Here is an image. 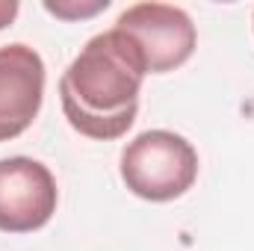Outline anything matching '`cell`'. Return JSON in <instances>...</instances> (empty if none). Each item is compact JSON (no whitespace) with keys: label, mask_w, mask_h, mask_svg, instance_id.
Segmentation results:
<instances>
[{"label":"cell","mask_w":254,"mask_h":251,"mask_svg":"<svg viewBox=\"0 0 254 251\" xmlns=\"http://www.w3.org/2000/svg\"><path fill=\"white\" fill-rule=\"evenodd\" d=\"M110 6V0H95L89 6H77V3H45V9L57 18H65V21H74V18H89V15H98Z\"/></svg>","instance_id":"obj_6"},{"label":"cell","mask_w":254,"mask_h":251,"mask_svg":"<svg viewBox=\"0 0 254 251\" xmlns=\"http://www.w3.org/2000/svg\"><path fill=\"white\" fill-rule=\"evenodd\" d=\"M45 60L36 48L12 42L0 48V142L27 133L45 101Z\"/></svg>","instance_id":"obj_5"},{"label":"cell","mask_w":254,"mask_h":251,"mask_svg":"<svg viewBox=\"0 0 254 251\" xmlns=\"http://www.w3.org/2000/svg\"><path fill=\"white\" fill-rule=\"evenodd\" d=\"M18 12H21L18 0H0V30H6L18 18Z\"/></svg>","instance_id":"obj_7"},{"label":"cell","mask_w":254,"mask_h":251,"mask_svg":"<svg viewBox=\"0 0 254 251\" xmlns=\"http://www.w3.org/2000/svg\"><path fill=\"white\" fill-rule=\"evenodd\" d=\"M60 204L54 172L33 157L0 160V231L33 234L42 231Z\"/></svg>","instance_id":"obj_4"},{"label":"cell","mask_w":254,"mask_h":251,"mask_svg":"<svg viewBox=\"0 0 254 251\" xmlns=\"http://www.w3.org/2000/svg\"><path fill=\"white\" fill-rule=\"evenodd\" d=\"M119 172L125 187L151 204L187 195L198 181V151L172 130H145L122 151Z\"/></svg>","instance_id":"obj_2"},{"label":"cell","mask_w":254,"mask_h":251,"mask_svg":"<svg viewBox=\"0 0 254 251\" xmlns=\"http://www.w3.org/2000/svg\"><path fill=\"white\" fill-rule=\"evenodd\" d=\"M145 74V60L125 33L113 27L92 36L60 77L68 125L98 142L122 139L136 122Z\"/></svg>","instance_id":"obj_1"},{"label":"cell","mask_w":254,"mask_h":251,"mask_svg":"<svg viewBox=\"0 0 254 251\" xmlns=\"http://www.w3.org/2000/svg\"><path fill=\"white\" fill-rule=\"evenodd\" d=\"M116 30L139 48L148 74L175 71L198 48V30L181 6L169 3H133L116 21Z\"/></svg>","instance_id":"obj_3"}]
</instances>
